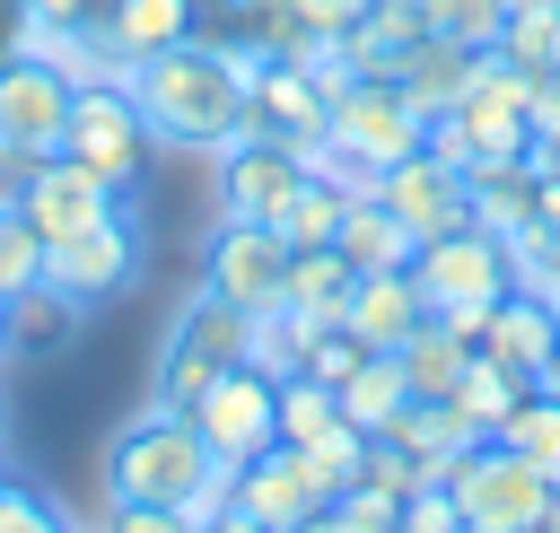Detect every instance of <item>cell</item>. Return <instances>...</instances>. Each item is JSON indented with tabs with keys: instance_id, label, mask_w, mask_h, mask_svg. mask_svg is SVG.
Wrapping results in <instances>:
<instances>
[{
	"instance_id": "obj_1",
	"label": "cell",
	"mask_w": 560,
	"mask_h": 533,
	"mask_svg": "<svg viewBox=\"0 0 560 533\" xmlns=\"http://www.w3.org/2000/svg\"><path fill=\"white\" fill-rule=\"evenodd\" d=\"M262 61H271L262 35H228V44L184 35V44H166V52L122 61V87H131L149 140H166V149H210V157H219V149L245 131V87H254Z\"/></svg>"
},
{
	"instance_id": "obj_2",
	"label": "cell",
	"mask_w": 560,
	"mask_h": 533,
	"mask_svg": "<svg viewBox=\"0 0 560 533\" xmlns=\"http://www.w3.org/2000/svg\"><path fill=\"white\" fill-rule=\"evenodd\" d=\"M210 446L192 428V411H166L149 402L140 419H122L105 437V498H140V507H184L201 481H210Z\"/></svg>"
},
{
	"instance_id": "obj_3",
	"label": "cell",
	"mask_w": 560,
	"mask_h": 533,
	"mask_svg": "<svg viewBox=\"0 0 560 533\" xmlns=\"http://www.w3.org/2000/svg\"><path fill=\"white\" fill-rule=\"evenodd\" d=\"M245 332H254V315L245 306H228L219 288H192L184 306H175V323H166V341H158V367H149V402H166V411H192V393L210 384V376H228V367H245Z\"/></svg>"
},
{
	"instance_id": "obj_4",
	"label": "cell",
	"mask_w": 560,
	"mask_h": 533,
	"mask_svg": "<svg viewBox=\"0 0 560 533\" xmlns=\"http://www.w3.org/2000/svg\"><path fill=\"white\" fill-rule=\"evenodd\" d=\"M446 489H455V507H464L472 533H534L542 507H551V481H542L516 446H499V437L464 446V454L446 463Z\"/></svg>"
},
{
	"instance_id": "obj_5",
	"label": "cell",
	"mask_w": 560,
	"mask_h": 533,
	"mask_svg": "<svg viewBox=\"0 0 560 533\" xmlns=\"http://www.w3.org/2000/svg\"><path fill=\"white\" fill-rule=\"evenodd\" d=\"M324 140L350 149L368 175H385V166H402V157L420 149V105H411L394 79H341V87L324 96Z\"/></svg>"
},
{
	"instance_id": "obj_6",
	"label": "cell",
	"mask_w": 560,
	"mask_h": 533,
	"mask_svg": "<svg viewBox=\"0 0 560 533\" xmlns=\"http://www.w3.org/2000/svg\"><path fill=\"white\" fill-rule=\"evenodd\" d=\"M192 428H201V446L219 463H254L262 446H280V376H262L254 358L228 367V376H210L192 393Z\"/></svg>"
},
{
	"instance_id": "obj_7",
	"label": "cell",
	"mask_w": 560,
	"mask_h": 533,
	"mask_svg": "<svg viewBox=\"0 0 560 533\" xmlns=\"http://www.w3.org/2000/svg\"><path fill=\"white\" fill-rule=\"evenodd\" d=\"M411 280H420L429 315H455V306H499V297L516 288V271H508V236H490V227L429 236V245L411 253Z\"/></svg>"
},
{
	"instance_id": "obj_8",
	"label": "cell",
	"mask_w": 560,
	"mask_h": 533,
	"mask_svg": "<svg viewBox=\"0 0 560 533\" xmlns=\"http://www.w3.org/2000/svg\"><path fill=\"white\" fill-rule=\"evenodd\" d=\"M201 288H219L245 315H271L289 297V236L262 227V218H219L210 253H201Z\"/></svg>"
},
{
	"instance_id": "obj_9",
	"label": "cell",
	"mask_w": 560,
	"mask_h": 533,
	"mask_svg": "<svg viewBox=\"0 0 560 533\" xmlns=\"http://www.w3.org/2000/svg\"><path fill=\"white\" fill-rule=\"evenodd\" d=\"M61 149H70L79 166H96L105 183H131L140 157H149V122H140L131 87H122V79H88V87H70V131H61Z\"/></svg>"
},
{
	"instance_id": "obj_10",
	"label": "cell",
	"mask_w": 560,
	"mask_h": 533,
	"mask_svg": "<svg viewBox=\"0 0 560 533\" xmlns=\"http://www.w3.org/2000/svg\"><path fill=\"white\" fill-rule=\"evenodd\" d=\"M122 210V183H105L96 166H79L70 149H52V157H35L26 175H18V218L44 236V245H61V236H79V227H96V218H114Z\"/></svg>"
},
{
	"instance_id": "obj_11",
	"label": "cell",
	"mask_w": 560,
	"mask_h": 533,
	"mask_svg": "<svg viewBox=\"0 0 560 533\" xmlns=\"http://www.w3.org/2000/svg\"><path fill=\"white\" fill-rule=\"evenodd\" d=\"M525 96H534V79L490 44L481 61H472V79H464V96L446 105L455 122H464V140H472V166L481 157H525L534 149V122H525Z\"/></svg>"
},
{
	"instance_id": "obj_12",
	"label": "cell",
	"mask_w": 560,
	"mask_h": 533,
	"mask_svg": "<svg viewBox=\"0 0 560 533\" xmlns=\"http://www.w3.org/2000/svg\"><path fill=\"white\" fill-rule=\"evenodd\" d=\"M131 271H140V218H131V210H114V218H96V227L44 245V280H52L70 306H105V297H122Z\"/></svg>"
},
{
	"instance_id": "obj_13",
	"label": "cell",
	"mask_w": 560,
	"mask_h": 533,
	"mask_svg": "<svg viewBox=\"0 0 560 533\" xmlns=\"http://www.w3.org/2000/svg\"><path fill=\"white\" fill-rule=\"evenodd\" d=\"M219 218H280V201L306 183V157L289 149V140H271V131H236L219 157Z\"/></svg>"
},
{
	"instance_id": "obj_14",
	"label": "cell",
	"mask_w": 560,
	"mask_h": 533,
	"mask_svg": "<svg viewBox=\"0 0 560 533\" xmlns=\"http://www.w3.org/2000/svg\"><path fill=\"white\" fill-rule=\"evenodd\" d=\"M376 201L429 245V236H455V227H472V175L464 166H446V157H429V149H411L402 166H385L376 175Z\"/></svg>"
},
{
	"instance_id": "obj_15",
	"label": "cell",
	"mask_w": 560,
	"mask_h": 533,
	"mask_svg": "<svg viewBox=\"0 0 560 533\" xmlns=\"http://www.w3.org/2000/svg\"><path fill=\"white\" fill-rule=\"evenodd\" d=\"M61 131H70V79H52L26 52H9L0 61V149L18 166H35V157L61 149Z\"/></svg>"
},
{
	"instance_id": "obj_16",
	"label": "cell",
	"mask_w": 560,
	"mask_h": 533,
	"mask_svg": "<svg viewBox=\"0 0 560 533\" xmlns=\"http://www.w3.org/2000/svg\"><path fill=\"white\" fill-rule=\"evenodd\" d=\"M245 131H271V140H289V149L306 157V149L324 140V79L271 52V61L254 70V87H245Z\"/></svg>"
},
{
	"instance_id": "obj_17",
	"label": "cell",
	"mask_w": 560,
	"mask_h": 533,
	"mask_svg": "<svg viewBox=\"0 0 560 533\" xmlns=\"http://www.w3.org/2000/svg\"><path fill=\"white\" fill-rule=\"evenodd\" d=\"M315 507H332V498L315 489V472L298 463V446H262L254 463H236V516H254V524L289 533V524H298V516H315Z\"/></svg>"
},
{
	"instance_id": "obj_18",
	"label": "cell",
	"mask_w": 560,
	"mask_h": 533,
	"mask_svg": "<svg viewBox=\"0 0 560 533\" xmlns=\"http://www.w3.org/2000/svg\"><path fill=\"white\" fill-rule=\"evenodd\" d=\"M420 315H429V297H420L411 262H402V271H359V288H350V306H341V332H350L359 350H402V341L420 332Z\"/></svg>"
},
{
	"instance_id": "obj_19",
	"label": "cell",
	"mask_w": 560,
	"mask_h": 533,
	"mask_svg": "<svg viewBox=\"0 0 560 533\" xmlns=\"http://www.w3.org/2000/svg\"><path fill=\"white\" fill-rule=\"evenodd\" d=\"M9 52L44 61V70L70 79V87H88V79H122V52H114L105 26H44V17H18V44H9Z\"/></svg>"
},
{
	"instance_id": "obj_20",
	"label": "cell",
	"mask_w": 560,
	"mask_h": 533,
	"mask_svg": "<svg viewBox=\"0 0 560 533\" xmlns=\"http://www.w3.org/2000/svg\"><path fill=\"white\" fill-rule=\"evenodd\" d=\"M420 35H429L420 26V0H368L350 17V35H341V61H350V79H394Z\"/></svg>"
},
{
	"instance_id": "obj_21",
	"label": "cell",
	"mask_w": 560,
	"mask_h": 533,
	"mask_svg": "<svg viewBox=\"0 0 560 533\" xmlns=\"http://www.w3.org/2000/svg\"><path fill=\"white\" fill-rule=\"evenodd\" d=\"M560 341V306L551 297H534V288H508L499 306H490V323H481V350L499 358V367H516V376H534V358Z\"/></svg>"
},
{
	"instance_id": "obj_22",
	"label": "cell",
	"mask_w": 560,
	"mask_h": 533,
	"mask_svg": "<svg viewBox=\"0 0 560 533\" xmlns=\"http://www.w3.org/2000/svg\"><path fill=\"white\" fill-rule=\"evenodd\" d=\"M332 245H341V262L350 271H402L411 253H420V236L376 201V192H359L350 210H341V227H332Z\"/></svg>"
},
{
	"instance_id": "obj_23",
	"label": "cell",
	"mask_w": 560,
	"mask_h": 533,
	"mask_svg": "<svg viewBox=\"0 0 560 533\" xmlns=\"http://www.w3.org/2000/svg\"><path fill=\"white\" fill-rule=\"evenodd\" d=\"M394 358H402V384H411V393L446 402V393L464 384V367H472V341H464V332H455L446 315H420V332H411V341H402Z\"/></svg>"
},
{
	"instance_id": "obj_24",
	"label": "cell",
	"mask_w": 560,
	"mask_h": 533,
	"mask_svg": "<svg viewBox=\"0 0 560 533\" xmlns=\"http://www.w3.org/2000/svg\"><path fill=\"white\" fill-rule=\"evenodd\" d=\"M472 61H481V52H464V44H446V35H420V44H411V61L394 70V87H402V96L420 105V122H429V114H446V105L464 96Z\"/></svg>"
},
{
	"instance_id": "obj_25",
	"label": "cell",
	"mask_w": 560,
	"mask_h": 533,
	"mask_svg": "<svg viewBox=\"0 0 560 533\" xmlns=\"http://www.w3.org/2000/svg\"><path fill=\"white\" fill-rule=\"evenodd\" d=\"M402 402H411V384H402V358H394V350H368V358L341 376V419L368 428V437H385V428L402 419Z\"/></svg>"
},
{
	"instance_id": "obj_26",
	"label": "cell",
	"mask_w": 560,
	"mask_h": 533,
	"mask_svg": "<svg viewBox=\"0 0 560 533\" xmlns=\"http://www.w3.org/2000/svg\"><path fill=\"white\" fill-rule=\"evenodd\" d=\"M525 218H534V166L525 157H481L472 166V227L516 236Z\"/></svg>"
},
{
	"instance_id": "obj_27",
	"label": "cell",
	"mask_w": 560,
	"mask_h": 533,
	"mask_svg": "<svg viewBox=\"0 0 560 533\" xmlns=\"http://www.w3.org/2000/svg\"><path fill=\"white\" fill-rule=\"evenodd\" d=\"M350 288H359V271L341 262V245H289V297H280V306H306V315L341 323Z\"/></svg>"
},
{
	"instance_id": "obj_28",
	"label": "cell",
	"mask_w": 560,
	"mask_h": 533,
	"mask_svg": "<svg viewBox=\"0 0 560 533\" xmlns=\"http://www.w3.org/2000/svg\"><path fill=\"white\" fill-rule=\"evenodd\" d=\"M525 393H534V376H516V367H499L490 350H472V367H464V384H455L446 402L472 419V437H499V428H508V411H516Z\"/></svg>"
},
{
	"instance_id": "obj_29",
	"label": "cell",
	"mask_w": 560,
	"mask_h": 533,
	"mask_svg": "<svg viewBox=\"0 0 560 533\" xmlns=\"http://www.w3.org/2000/svg\"><path fill=\"white\" fill-rule=\"evenodd\" d=\"M192 9H201V0H114V9H105V35H114L122 61H140V52L184 44V35H192Z\"/></svg>"
},
{
	"instance_id": "obj_30",
	"label": "cell",
	"mask_w": 560,
	"mask_h": 533,
	"mask_svg": "<svg viewBox=\"0 0 560 533\" xmlns=\"http://www.w3.org/2000/svg\"><path fill=\"white\" fill-rule=\"evenodd\" d=\"M70 323H79V306H70L52 280L18 288V297H9V358H44V350H61Z\"/></svg>"
},
{
	"instance_id": "obj_31",
	"label": "cell",
	"mask_w": 560,
	"mask_h": 533,
	"mask_svg": "<svg viewBox=\"0 0 560 533\" xmlns=\"http://www.w3.org/2000/svg\"><path fill=\"white\" fill-rule=\"evenodd\" d=\"M499 446H516L551 489H560V402L551 393H525L516 411H508V428H499Z\"/></svg>"
},
{
	"instance_id": "obj_32",
	"label": "cell",
	"mask_w": 560,
	"mask_h": 533,
	"mask_svg": "<svg viewBox=\"0 0 560 533\" xmlns=\"http://www.w3.org/2000/svg\"><path fill=\"white\" fill-rule=\"evenodd\" d=\"M341 210H350V192H341V183H324V175H306V183L280 201V218H271V227H280L289 245H332Z\"/></svg>"
},
{
	"instance_id": "obj_33",
	"label": "cell",
	"mask_w": 560,
	"mask_h": 533,
	"mask_svg": "<svg viewBox=\"0 0 560 533\" xmlns=\"http://www.w3.org/2000/svg\"><path fill=\"white\" fill-rule=\"evenodd\" d=\"M298 463L315 472V489H324V498H341V489L359 481V463H368V428H350V419H332L324 437H306V446H298Z\"/></svg>"
},
{
	"instance_id": "obj_34",
	"label": "cell",
	"mask_w": 560,
	"mask_h": 533,
	"mask_svg": "<svg viewBox=\"0 0 560 533\" xmlns=\"http://www.w3.org/2000/svg\"><path fill=\"white\" fill-rule=\"evenodd\" d=\"M420 26L446 35V44H464V52H490L508 35V9L499 0H420Z\"/></svg>"
},
{
	"instance_id": "obj_35",
	"label": "cell",
	"mask_w": 560,
	"mask_h": 533,
	"mask_svg": "<svg viewBox=\"0 0 560 533\" xmlns=\"http://www.w3.org/2000/svg\"><path fill=\"white\" fill-rule=\"evenodd\" d=\"M341 419V393L315 384V376H280V446H306Z\"/></svg>"
},
{
	"instance_id": "obj_36",
	"label": "cell",
	"mask_w": 560,
	"mask_h": 533,
	"mask_svg": "<svg viewBox=\"0 0 560 533\" xmlns=\"http://www.w3.org/2000/svg\"><path fill=\"white\" fill-rule=\"evenodd\" d=\"M499 52L534 79V70H560V9H516L508 17V35H499Z\"/></svg>"
},
{
	"instance_id": "obj_37",
	"label": "cell",
	"mask_w": 560,
	"mask_h": 533,
	"mask_svg": "<svg viewBox=\"0 0 560 533\" xmlns=\"http://www.w3.org/2000/svg\"><path fill=\"white\" fill-rule=\"evenodd\" d=\"M332 524H341V533H402V498L376 489V481H350V489L332 498Z\"/></svg>"
},
{
	"instance_id": "obj_38",
	"label": "cell",
	"mask_w": 560,
	"mask_h": 533,
	"mask_svg": "<svg viewBox=\"0 0 560 533\" xmlns=\"http://www.w3.org/2000/svg\"><path fill=\"white\" fill-rule=\"evenodd\" d=\"M402 533H472V524H464V507H455L446 481H420V489L402 498Z\"/></svg>"
},
{
	"instance_id": "obj_39",
	"label": "cell",
	"mask_w": 560,
	"mask_h": 533,
	"mask_svg": "<svg viewBox=\"0 0 560 533\" xmlns=\"http://www.w3.org/2000/svg\"><path fill=\"white\" fill-rule=\"evenodd\" d=\"M96 533H201L184 507H140V498H105Z\"/></svg>"
},
{
	"instance_id": "obj_40",
	"label": "cell",
	"mask_w": 560,
	"mask_h": 533,
	"mask_svg": "<svg viewBox=\"0 0 560 533\" xmlns=\"http://www.w3.org/2000/svg\"><path fill=\"white\" fill-rule=\"evenodd\" d=\"M114 0H18V17H44V26H105Z\"/></svg>"
},
{
	"instance_id": "obj_41",
	"label": "cell",
	"mask_w": 560,
	"mask_h": 533,
	"mask_svg": "<svg viewBox=\"0 0 560 533\" xmlns=\"http://www.w3.org/2000/svg\"><path fill=\"white\" fill-rule=\"evenodd\" d=\"M525 122H534V140H551V131H560V70H534V96H525Z\"/></svg>"
},
{
	"instance_id": "obj_42",
	"label": "cell",
	"mask_w": 560,
	"mask_h": 533,
	"mask_svg": "<svg viewBox=\"0 0 560 533\" xmlns=\"http://www.w3.org/2000/svg\"><path fill=\"white\" fill-rule=\"evenodd\" d=\"M35 498H44V489H35V481H18V472H0V533H18V524H26V507H35Z\"/></svg>"
},
{
	"instance_id": "obj_43",
	"label": "cell",
	"mask_w": 560,
	"mask_h": 533,
	"mask_svg": "<svg viewBox=\"0 0 560 533\" xmlns=\"http://www.w3.org/2000/svg\"><path fill=\"white\" fill-rule=\"evenodd\" d=\"M534 393H551V402H560V341L534 358Z\"/></svg>"
},
{
	"instance_id": "obj_44",
	"label": "cell",
	"mask_w": 560,
	"mask_h": 533,
	"mask_svg": "<svg viewBox=\"0 0 560 533\" xmlns=\"http://www.w3.org/2000/svg\"><path fill=\"white\" fill-rule=\"evenodd\" d=\"M18 533H70V524H61V507H52V498H35V507H26V524H18Z\"/></svg>"
},
{
	"instance_id": "obj_45",
	"label": "cell",
	"mask_w": 560,
	"mask_h": 533,
	"mask_svg": "<svg viewBox=\"0 0 560 533\" xmlns=\"http://www.w3.org/2000/svg\"><path fill=\"white\" fill-rule=\"evenodd\" d=\"M18 175H26V166H18L9 149H0V210H18Z\"/></svg>"
},
{
	"instance_id": "obj_46",
	"label": "cell",
	"mask_w": 560,
	"mask_h": 533,
	"mask_svg": "<svg viewBox=\"0 0 560 533\" xmlns=\"http://www.w3.org/2000/svg\"><path fill=\"white\" fill-rule=\"evenodd\" d=\"M201 533H271V524H254V516H236V507H228V516H210Z\"/></svg>"
},
{
	"instance_id": "obj_47",
	"label": "cell",
	"mask_w": 560,
	"mask_h": 533,
	"mask_svg": "<svg viewBox=\"0 0 560 533\" xmlns=\"http://www.w3.org/2000/svg\"><path fill=\"white\" fill-rule=\"evenodd\" d=\"M289 533H341V524H332V507H315V516H298Z\"/></svg>"
},
{
	"instance_id": "obj_48",
	"label": "cell",
	"mask_w": 560,
	"mask_h": 533,
	"mask_svg": "<svg viewBox=\"0 0 560 533\" xmlns=\"http://www.w3.org/2000/svg\"><path fill=\"white\" fill-rule=\"evenodd\" d=\"M534 533H560V489H551V507H542V524Z\"/></svg>"
},
{
	"instance_id": "obj_49",
	"label": "cell",
	"mask_w": 560,
	"mask_h": 533,
	"mask_svg": "<svg viewBox=\"0 0 560 533\" xmlns=\"http://www.w3.org/2000/svg\"><path fill=\"white\" fill-rule=\"evenodd\" d=\"M499 9H508V17H516V9H560V0H499Z\"/></svg>"
},
{
	"instance_id": "obj_50",
	"label": "cell",
	"mask_w": 560,
	"mask_h": 533,
	"mask_svg": "<svg viewBox=\"0 0 560 533\" xmlns=\"http://www.w3.org/2000/svg\"><path fill=\"white\" fill-rule=\"evenodd\" d=\"M0 358H9V306H0Z\"/></svg>"
},
{
	"instance_id": "obj_51",
	"label": "cell",
	"mask_w": 560,
	"mask_h": 533,
	"mask_svg": "<svg viewBox=\"0 0 560 533\" xmlns=\"http://www.w3.org/2000/svg\"><path fill=\"white\" fill-rule=\"evenodd\" d=\"M228 9H236V0H228Z\"/></svg>"
},
{
	"instance_id": "obj_52",
	"label": "cell",
	"mask_w": 560,
	"mask_h": 533,
	"mask_svg": "<svg viewBox=\"0 0 560 533\" xmlns=\"http://www.w3.org/2000/svg\"><path fill=\"white\" fill-rule=\"evenodd\" d=\"M551 306H560V297H551Z\"/></svg>"
}]
</instances>
